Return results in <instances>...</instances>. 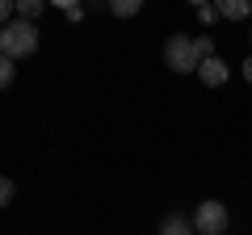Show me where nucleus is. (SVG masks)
Segmentation results:
<instances>
[{
    "mask_svg": "<svg viewBox=\"0 0 252 235\" xmlns=\"http://www.w3.org/2000/svg\"><path fill=\"white\" fill-rule=\"evenodd\" d=\"M244 80L252 84V55H248V59H244Z\"/></svg>",
    "mask_w": 252,
    "mask_h": 235,
    "instance_id": "4468645a",
    "label": "nucleus"
},
{
    "mask_svg": "<svg viewBox=\"0 0 252 235\" xmlns=\"http://www.w3.org/2000/svg\"><path fill=\"white\" fill-rule=\"evenodd\" d=\"M13 76H17L13 59H9V55H0V88H9V84H13Z\"/></svg>",
    "mask_w": 252,
    "mask_h": 235,
    "instance_id": "1a4fd4ad",
    "label": "nucleus"
},
{
    "mask_svg": "<svg viewBox=\"0 0 252 235\" xmlns=\"http://www.w3.org/2000/svg\"><path fill=\"white\" fill-rule=\"evenodd\" d=\"M164 63H168L177 76H185V72H198V67H202V59H198V51H193V38H185V34H172L168 42H164Z\"/></svg>",
    "mask_w": 252,
    "mask_h": 235,
    "instance_id": "f03ea898",
    "label": "nucleus"
},
{
    "mask_svg": "<svg viewBox=\"0 0 252 235\" xmlns=\"http://www.w3.org/2000/svg\"><path fill=\"white\" fill-rule=\"evenodd\" d=\"M38 51V29L34 21H21L13 17L9 26L0 29V55H9V59H26V55Z\"/></svg>",
    "mask_w": 252,
    "mask_h": 235,
    "instance_id": "f257e3e1",
    "label": "nucleus"
},
{
    "mask_svg": "<svg viewBox=\"0 0 252 235\" xmlns=\"http://www.w3.org/2000/svg\"><path fill=\"white\" fill-rule=\"evenodd\" d=\"M42 13V0H17V17L21 21H34Z\"/></svg>",
    "mask_w": 252,
    "mask_h": 235,
    "instance_id": "6e6552de",
    "label": "nucleus"
},
{
    "mask_svg": "<svg viewBox=\"0 0 252 235\" xmlns=\"http://www.w3.org/2000/svg\"><path fill=\"white\" fill-rule=\"evenodd\" d=\"M63 17H67V21H80L84 9H80V4H63Z\"/></svg>",
    "mask_w": 252,
    "mask_h": 235,
    "instance_id": "ddd939ff",
    "label": "nucleus"
},
{
    "mask_svg": "<svg viewBox=\"0 0 252 235\" xmlns=\"http://www.w3.org/2000/svg\"><path fill=\"white\" fill-rule=\"evenodd\" d=\"M160 235H193V223H189L185 214H168L160 227Z\"/></svg>",
    "mask_w": 252,
    "mask_h": 235,
    "instance_id": "423d86ee",
    "label": "nucleus"
},
{
    "mask_svg": "<svg viewBox=\"0 0 252 235\" xmlns=\"http://www.w3.org/2000/svg\"><path fill=\"white\" fill-rule=\"evenodd\" d=\"M13 13H17V4H13V0H0V29L13 21Z\"/></svg>",
    "mask_w": 252,
    "mask_h": 235,
    "instance_id": "f8f14e48",
    "label": "nucleus"
},
{
    "mask_svg": "<svg viewBox=\"0 0 252 235\" xmlns=\"http://www.w3.org/2000/svg\"><path fill=\"white\" fill-rule=\"evenodd\" d=\"M227 76H231V67H227L219 55H215V59H206V63L198 67V80L206 84V88H219V84H227Z\"/></svg>",
    "mask_w": 252,
    "mask_h": 235,
    "instance_id": "20e7f679",
    "label": "nucleus"
},
{
    "mask_svg": "<svg viewBox=\"0 0 252 235\" xmlns=\"http://www.w3.org/2000/svg\"><path fill=\"white\" fill-rule=\"evenodd\" d=\"M198 21L215 26V21H219V4H198Z\"/></svg>",
    "mask_w": 252,
    "mask_h": 235,
    "instance_id": "9b49d317",
    "label": "nucleus"
},
{
    "mask_svg": "<svg viewBox=\"0 0 252 235\" xmlns=\"http://www.w3.org/2000/svg\"><path fill=\"white\" fill-rule=\"evenodd\" d=\"M248 13H252L248 0H223L219 4V17H227V21H248Z\"/></svg>",
    "mask_w": 252,
    "mask_h": 235,
    "instance_id": "39448f33",
    "label": "nucleus"
},
{
    "mask_svg": "<svg viewBox=\"0 0 252 235\" xmlns=\"http://www.w3.org/2000/svg\"><path fill=\"white\" fill-rule=\"evenodd\" d=\"M227 223H231V214H227L223 202H215V198L198 202V210H193V231L198 235H223Z\"/></svg>",
    "mask_w": 252,
    "mask_h": 235,
    "instance_id": "7ed1b4c3",
    "label": "nucleus"
},
{
    "mask_svg": "<svg viewBox=\"0 0 252 235\" xmlns=\"http://www.w3.org/2000/svg\"><path fill=\"white\" fill-rule=\"evenodd\" d=\"M139 9H143L139 0H109V13H114V17H135Z\"/></svg>",
    "mask_w": 252,
    "mask_h": 235,
    "instance_id": "0eeeda50",
    "label": "nucleus"
},
{
    "mask_svg": "<svg viewBox=\"0 0 252 235\" xmlns=\"http://www.w3.org/2000/svg\"><path fill=\"white\" fill-rule=\"evenodd\" d=\"M13 193H17V185H13L9 176H0V210H4V206L13 202Z\"/></svg>",
    "mask_w": 252,
    "mask_h": 235,
    "instance_id": "9d476101",
    "label": "nucleus"
}]
</instances>
